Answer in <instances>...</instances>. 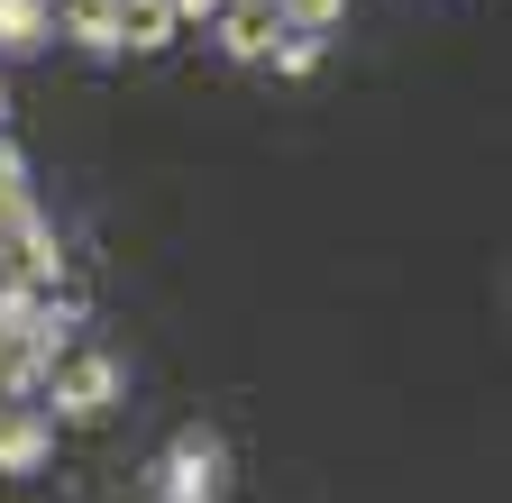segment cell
<instances>
[{
	"mask_svg": "<svg viewBox=\"0 0 512 503\" xmlns=\"http://www.w3.org/2000/svg\"><path fill=\"white\" fill-rule=\"evenodd\" d=\"M110 385H119V366H110V357H83L74 375H64V412H74V421H92V412L110 403Z\"/></svg>",
	"mask_w": 512,
	"mask_h": 503,
	"instance_id": "cell-1",
	"label": "cell"
},
{
	"mask_svg": "<svg viewBox=\"0 0 512 503\" xmlns=\"http://www.w3.org/2000/svg\"><path fill=\"white\" fill-rule=\"evenodd\" d=\"M165 28H174V0H119V37L128 46H165Z\"/></svg>",
	"mask_w": 512,
	"mask_h": 503,
	"instance_id": "cell-2",
	"label": "cell"
},
{
	"mask_svg": "<svg viewBox=\"0 0 512 503\" xmlns=\"http://www.w3.org/2000/svg\"><path fill=\"white\" fill-rule=\"evenodd\" d=\"M37 458V421H0V467H28Z\"/></svg>",
	"mask_w": 512,
	"mask_h": 503,
	"instance_id": "cell-3",
	"label": "cell"
}]
</instances>
